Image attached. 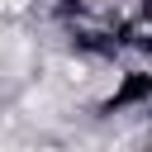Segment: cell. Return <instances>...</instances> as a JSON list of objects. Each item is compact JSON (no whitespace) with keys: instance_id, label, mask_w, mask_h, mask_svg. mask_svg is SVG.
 Segmentation results:
<instances>
[{"instance_id":"1","label":"cell","mask_w":152,"mask_h":152,"mask_svg":"<svg viewBox=\"0 0 152 152\" xmlns=\"http://www.w3.org/2000/svg\"><path fill=\"white\" fill-rule=\"evenodd\" d=\"M76 5H81V10H100L104 0H76Z\"/></svg>"},{"instance_id":"2","label":"cell","mask_w":152,"mask_h":152,"mask_svg":"<svg viewBox=\"0 0 152 152\" xmlns=\"http://www.w3.org/2000/svg\"><path fill=\"white\" fill-rule=\"evenodd\" d=\"M147 152H152V128H147Z\"/></svg>"}]
</instances>
